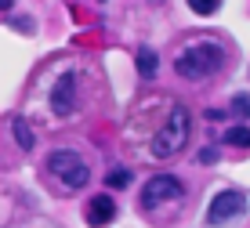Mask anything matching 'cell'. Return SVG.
Here are the masks:
<instances>
[{"label":"cell","instance_id":"6da1fadb","mask_svg":"<svg viewBox=\"0 0 250 228\" xmlns=\"http://www.w3.org/2000/svg\"><path fill=\"white\" fill-rule=\"evenodd\" d=\"M225 65V47L221 43H192V47H185L182 55L174 58V69L178 76H185V80H203V76H214L218 69Z\"/></svg>","mask_w":250,"mask_h":228},{"label":"cell","instance_id":"7a4b0ae2","mask_svg":"<svg viewBox=\"0 0 250 228\" xmlns=\"http://www.w3.org/2000/svg\"><path fill=\"white\" fill-rule=\"evenodd\" d=\"M188 109L185 105H174L170 109V116H167V124L160 127V134L152 138V156L156 160H174L178 152L188 145Z\"/></svg>","mask_w":250,"mask_h":228},{"label":"cell","instance_id":"3957f363","mask_svg":"<svg viewBox=\"0 0 250 228\" xmlns=\"http://www.w3.org/2000/svg\"><path fill=\"white\" fill-rule=\"evenodd\" d=\"M47 170L55 174V178L62 181L65 188H83V185L91 181L87 163H83L76 152H69V148H58V152H51V156H47Z\"/></svg>","mask_w":250,"mask_h":228},{"label":"cell","instance_id":"277c9868","mask_svg":"<svg viewBox=\"0 0 250 228\" xmlns=\"http://www.w3.org/2000/svg\"><path fill=\"white\" fill-rule=\"evenodd\" d=\"M182 196H185L182 181L170 178V174H156V178H149V181L142 185V207H145V210H156V207H163V203H178Z\"/></svg>","mask_w":250,"mask_h":228},{"label":"cell","instance_id":"5b68a950","mask_svg":"<svg viewBox=\"0 0 250 228\" xmlns=\"http://www.w3.org/2000/svg\"><path fill=\"white\" fill-rule=\"evenodd\" d=\"M243 214H247V196L236 192V188H225L207 207V225H229V221H236V217H243Z\"/></svg>","mask_w":250,"mask_h":228},{"label":"cell","instance_id":"8992f818","mask_svg":"<svg viewBox=\"0 0 250 228\" xmlns=\"http://www.w3.org/2000/svg\"><path fill=\"white\" fill-rule=\"evenodd\" d=\"M73 109H76V73H65L51 87V112L55 116H73Z\"/></svg>","mask_w":250,"mask_h":228},{"label":"cell","instance_id":"52a82bcc","mask_svg":"<svg viewBox=\"0 0 250 228\" xmlns=\"http://www.w3.org/2000/svg\"><path fill=\"white\" fill-rule=\"evenodd\" d=\"M113 221H116L113 196H94L91 203H87V225L91 228H105V225H113Z\"/></svg>","mask_w":250,"mask_h":228},{"label":"cell","instance_id":"ba28073f","mask_svg":"<svg viewBox=\"0 0 250 228\" xmlns=\"http://www.w3.org/2000/svg\"><path fill=\"white\" fill-rule=\"evenodd\" d=\"M11 134H15V142H19L22 152H29V148L37 145V138H33V130H29V124H25V116H15V120H11Z\"/></svg>","mask_w":250,"mask_h":228},{"label":"cell","instance_id":"9c48e42d","mask_svg":"<svg viewBox=\"0 0 250 228\" xmlns=\"http://www.w3.org/2000/svg\"><path fill=\"white\" fill-rule=\"evenodd\" d=\"M156 69H160L156 51H152V47H142V51H138V76H142V80H152V76H156Z\"/></svg>","mask_w":250,"mask_h":228},{"label":"cell","instance_id":"30bf717a","mask_svg":"<svg viewBox=\"0 0 250 228\" xmlns=\"http://www.w3.org/2000/svg\"><path fill=\"white\" fill-rule=\"evenodd\" d=\"M105 185L109 188H127L131 185V170H127V166H113V170L105 174Z\"/></svg>","mask_w":250,"mask_h":228},{"label":"cell","instance_id":"8fae6325","mask_svg":"<svg viewBox=\"0 0 250 228\" xmlns=\"http://www.w3.org/2000/svg\"><path fill=\"white\" fill-rule=\"evenodd\" d=\"M225 145L247 148V145H250V127H229V130H225Z\"/></svg>","mask_w":250,"mask_h":228},{"label":"cell","instance_id":"7c38bea8","mask_svg":"<svg viewBox=\"0 0 250 228\" xmlns=\"http://www.w3.org/2000/svg\"><path fill=\"white\" fill-rule=\"evenodd\" d=\"M232 116L250 120V94H236V98H232Z\"/></svg>","mask_w":250,"mask_h":228},{"label":"cell","instance_id":"4fadbf2b","mask_svg":"<svg viewBox=\"0 0 250 228\" xmlns=\"http://www.w3.org/2000/svg\"><path fill=\"white\" fill-rule=\"evenodd\" d=\"M188 7H192L196 15H214L218 11V0H188Z\"/></svg>","mask_w":250,"mask_h":228},{"label":"cell","instance_id":"5bb4252c","mask_svg":"<svg viewBox=\"0 0 250 228\" xmlns=\"http://www.w3.org/2000/svg\"><path fill=\"white\" fill-rule=\"evenodd\" d=\"M200 160H203V163H214V160H218V148H203Z\"/></svg>","mask_w":250,"mask_h":228},{"label":"cell","instance_id":"9a60e30c","mask_svg":"<svg viewBox=\"0 0 250 228\" xmlns=\"http://www.w3.org/2000/svg\"><path fill=\"white\" fill-rule=\"evenodd\" d=\"M0 11H11V0H0Z\"/></svg>","mask_w":250,"mask_h":228}]
</instances>
